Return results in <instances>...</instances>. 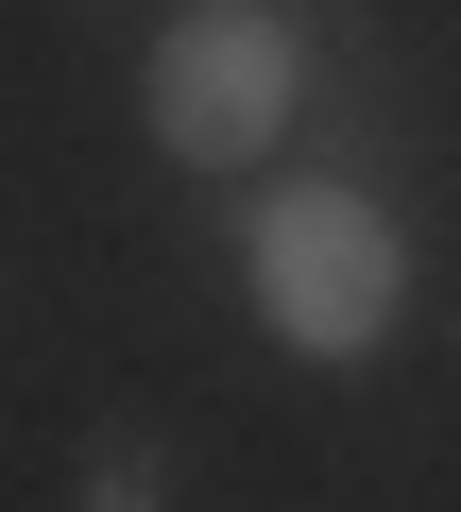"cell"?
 <instances>
[{"label": "cell", "instance_id": "cell-1", "mask_svg": "<svg viewBox=\"0 0 461 512\" xmlns=\"http://www.w3.org/2000/svg\"><path fill=\"white\" fill-rule=\"evenodd\" d=\"M240 274H257V308H274L291 359H376V342L410 325V239H393V205H359V188H274V205L240 222Z\"/></svg>", "mask_w": 461, "mask_h": 512}, {"label": "cell", "instance_id": "cell-2", "mask_svg": "<svg viewBox=\"0 0 461 512\" xmlns=\"http://www.w3.org/2000/svg\"><path fill=\"white\" fill-rule=\"evenodd\" d=\"M291 18L274 0H205V18H171V52H154V137L188 154V171H240V154H274L291 137Z\"/></svg>", "mask_w": 461, "mask_h": 512}]
</instances>
